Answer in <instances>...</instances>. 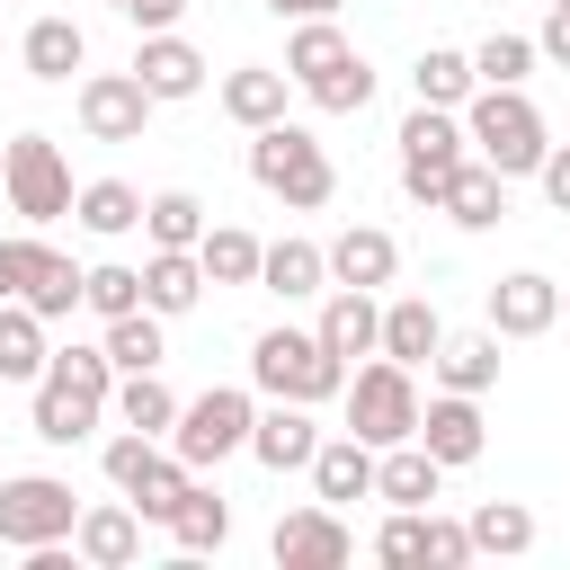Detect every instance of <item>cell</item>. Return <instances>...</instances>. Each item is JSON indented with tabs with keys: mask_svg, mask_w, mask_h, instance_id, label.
<instances>
[{
	"mask_svg": "<svg viewBox=\"0 0 570 570\" xmlns=\"http://www.w3.org/2000/svg\"><path fill=\"white\" fill-rule=\"evenodd\" d=\"M463 134H472V160H490L499 178H534L543 151H552L543 107H534L525 89H490V80L463 98Z\"/></svg>",
	"mask_w": 570,
	"mask_h": 570,
	"instance_id": "1",
	"label": "cell"
},
{
	"mask_svg": "<svg viewBox=\"0 0 570 570\" xmlns=\"http://www.w3.org/2000/svg\"><path fill=\"white\" fill-rule=\"evenodd\" d=\"M347 374H356V365H338V356L321 347V330H285V321H276V330L249 338V383H258L267 401H312V410H321V401L347 392Z\"/></svg>",
	"mask_w": 570,
	"mask_h": 570,
	"instance_id": "2",
	"label": "cell"
},
{
	"mask_svg": "<svg viewBox=\"0 0 570 570\" xmlns=\"http://www.w3.org/2000/svg\"><path fill=\"white\" fill-rule=\"evenodd\" d=\"M249 178H258L276 205H294V214H312V205L338 196V169H330L321 134H303V125H285V116L249 134Z\"/></svg>",
	"mask_w": 570,
	"mask_h": 570,
	"instance_id": "3",
	"label": "cell"
},
{
	"mask_svg": "<svg viewBox=\"0 0 570 570\" xmlns=\"http://www.w3.org/2000/svg\"><path fill=\"white\" fill-rule=\"evenodd\" d=\"M463 160H472L463 107H410V116H401V196H410V205H436Z\"/></svg>",
	"mask_w": 570,
	"mask_h": 570,
	"instance_id": "4",
	"label": "cell"
},
{
	"mask_svg": "<svg viewBox=\"0 0 570 570\" xmlns=\"http://www.w3.org/2000/svg\"><path fill=\"white\" fill-rule=\"evenodd\" d=\"M249 428H258V401H249L240 383H214V392H196V401H178V428H169V454H178V463H196V472H214V463H232V454H249Z\"/></svg>",
	"mask_w": 570,
	"mask_h": 570,
	"instance_id": "5",
	"label": "cell"
},
{
	"mask_svg": "<svg viewBox=\"0 0 570 570\" xmlns=\"http://www.w3.org/2000/svg\"><path fill=\"white\" fill-rule=\"evenodd\" d=\"M0 196H9V214L18 223H53V214H71V160H62V142L53 134H9L0 142Z\"/></svg>",
	"mask_w": 570,
	"mask_h": 570,
	"instance_id": "6",
	"label": "cell"
},
{
	"mask_svg": "<svg viewBox=\"0 0 570 570\" xmlns=\"http://www.w3.org/2000/svg\"><path fill=\"white\" fill-rule=\"evenodd\" d=\"M347 428L365 436V445H401V436H419V383H410V365H392V356H374V365H356L347 374Z\"/></svg>",
	"mask_w": 570,
	"mask_h": 570,
	"instance_id": "7",
	"label": "cell"
},
{
	"mask_svg": "<svg viewBox=\"0 0 570 570\" xmlns=\"http://www.w3.org/2000/svg\"><path fill=\"white\" fill-rule=\"evenodd\" d=\"M71 525H80L71 481H53V472H0V543H9V552L71 543Z\"/></svg>",
	"mask_w": 570,
	"mask_h": 570,
	"instance_id": "8",
	"label": "cell"
},
{
	"mask_svg": "<svg viewBox=\"0 0 570 570\" xmlns=\"http://www.w3.org/2000/svg\"><path fill=\"white\" fill-rule=\"evenodd\" d=\"M151 107H160V98L142 89V71H89V80L71 89V116H80L89 142H142Z\"/></svg>",
	"mask_w": 570,
	"mask_h": 570,
	"instance_id": "9",
	"label": "cell"
},
{
	"mask_svg": "<svg viewBox=\"0 0 570 570\" xmlns=\"http://www.w3.org/2000/svg\"><path fill=\"white\" fill-rule=\"evenodd\" d=\"M267 552H276V570H338V561L356 552V534L338 525V508H330V499H312V508H294V517H276V534H267Z\"/></svg>",
	"mask_w": 570,
	"mask_h": 570,
	"instance_id": "10",
	"label": "cell"
},
{
	"mask_svg": "<svg viewBox=\"0 0 570 570\" xmlns=\"http://www.w3.org/2000/svg\"><path fill=\"white\" fill-rule=\"evenodd\" d=\"M419 445H428L445 472L481 463V454H490V428H481V392H445V383H436V401L419 410Z\"/></svg>",
	"mask_w": 570,
	"mask_h": 570,
	"instance_id": "11",
	"label": "cell"
},
{
	"mask_svg": "<svg viewBox=\"0 0 570 570\" xmlns=\"http://www.w3.org/2000/svg\"><path fill=\"white\" fill-rule=\"evenodd\" d=\"M552 321H561V285H552L543 267H517V276L490 285V330H499V338H543Z\"/></svg>",
	"mask_w": 570,
	"mask_h": 570,
	"instance_id": "12",
	"label": "cell"
},
{
	"mask_svg": "<svg viewBox=\"0 0 570 570\" xmlns=\"http://www.w3.org/2000/svg\"><path fill=\"white\" fill-rule=\"evenodd\" d=\"M321 347L338 356V365H356V356H383V303L365 294V285H330V303H321Z\"/></svg>",
	"mask_w": 570,
	"mask_h": 570,
	"instance_id": "13",
	"label": "cell"
},
{
	"mask_svg": "<svg viewBox=\"0 0 570 570\" xmlns=\"http://www.w3.org/2000/svg\"><path fill=\"white\" fill-rule=\"evenodd\" d=\"M249 454H258L267 472H312V454H321V419H312V401H267L258 428H249Z\"/></svg>",
	"mask_w": 570,
	"mask_h": 570,
	"instance_id": "14",
	"label": "cell"
},
{
	"mask_svg": "<svg viewBox=\"0 0 570 570\" xmlns=\"http://www.w3.org/2000/svg\"><path fill=\"white\" fill-rule=\"evenodd\" d=\"M71 552L89 561V570H125L134 552H142V508L116 490L107 508H80V525H71Z\"/></svg>",
	"mask_w": 570,
	"mask_h": 570,
	"instance_id": "15",
	"label": "cell"
},
{
	"mask_svg": "<svg viewBox=\"0 0 570 570\" xmlns=\"http://www.w3.org/2000/svg\"><path fill=\"white\" fill-rule=\"evenodd\" d=\"M134 71H142V89H151L160 107H178V98H196V89H205V53H196L178 27L142 36V45H134Z\"/></svg>",
	"mask_w": 570,
	"mask_h": 570,
	"instance_id": "16",
	"label": "cell"
},
{
	"mask_svg": "<svg viewBox=\"0 0 570 570\" xmlns=\"http://www.w3.org/2000/svg\"><path fill=\"white\" fill-rule=\"evenodd\" d=\"M401 276V240L383 232V223H347L338 240H330V285H365V294H383Z\"/></svg>",
	"mask_w": 570,
	"mask_h": 570,
	"instance_id": "17",
	"label": "cell"
},
{
	"mask_svg": "<svg viewBox=\"0 0 570 570\" xmlns=\"http://www.w3.org/2000/svg\"><path fill=\"white\" fill-rule=\"evenodd\" d=\"M374 454H383V445H365L356 428L321 436V454H312V499H330V508H347V499H374Z\"/></svg>",
	"mask_w": 570,
	"mask_h": 570,
	"instance_id": "18",
	"label": "cell"
},
{
	"mask_svg": "<svg viewBox=\"0 0 570 570\" xmlns=\"http://www.w3.org/2000/svg\"><path fill=\"white\" fill-rule=\"evenodd\" d=\"M436 490H445V463H436L419 436H401V445L374 454V499H383V508H436Z\"/></svg>",
	"mask_w": 570,
	"mask_h": 570,
	"instance_id": "19",
	"label": "cell"
},
{
	"mask_svg": "<svg viewBox=\"0 0 570 570\" xmlns=\"http://www.w3.org/2000/svg\"><path fill=\"white\" fill-rule=\"evenodd\" d=\"M285 89H294V71L285 62H240V71H223V116L240 125V134H258V125H276L285 116Z\"/></svg>",
	"mask_w": 570,
	"mask_h": 570,
	"instance_id": "20",
	"label": "cell"
},
{
	"mask_svg": "<svg viewBox=\"0 0 570 570\" xmlns=\"http://www.w3.org/2000/svg\"><path fill=\"white\" fill-rule=\"evenodd\" d=\"M98 419H107L98 392H80V383H62V374H36V410H27V428H36L45 445H80Z\"/></svg>",
	"mask_w": 570,
	"mask_h": 570,
	"instance_id": "21",
	"label": "cell"
},
{
	"mask_svg": "<svg viewBox=\"0 0 570 570\" xmlns=\"http://www.w3.org/2000/svg\"><path fill=\"white\" fill-rule=\"evenodd\" d=\"M436 347H445V321H436V303H428V294H392V303H383V356L419 374Z\"/></svg>",
	"mask_w": 570,
	"mask_h": 570,
	"instance_id": "22",
	"label": "cell"
},
{
	"mask_svg": "<svg viewBox=\"0 0 570 570\" xmlns=\"http://www.w3.org/2000/svg\"><path fill=\"white\" fill-rule=\"evenodd\" d=\"M436 214H445L454 232H490V223L508 214V178H499L490 160H463V169H454V187L436 196Z\"/></svg>",
	"mask_w": 570,
	"mask_h": 570,
	"instance_id": "23",
	"label": "cell"
},
{
	"mask_svg": "<svg viewBox=\"0 0 570 570\" xmlns=\"http://www.w3.org/2000/svg\"><path fill=\"white\" fill-rule=\"evenodd\" d=\"M142 303H151L160 321L196 312V303H205V258H196V249H151V258H142Z\"/></svg>",
	"mask_w": 570,
	"mask_h": 570,
	"instance_id": "24",
	"label": "cell"
},
{
	"mask_svg": "<svg viewBox=\"0 0 570 570\" xmlns=\"http://www.w3.org/2000/svg\"><path fill=\"white\" fill-rule=\"evenodd\" d=\"M53 321L36 312V303H0V383H36L45 365H53V338H45Z\"/></svg>",
	"mask_w": 570,
	"mask_h": 570,
	"instance_id": "25",
	"label": "cell"
},
{
	"mask_svg": "<svg viewBox=\"0 0 570 570\" xmlns=\"http://www.w3.org/2000/svg\"><path fill=\"white\" fill-rule=\"evenodd\" d=\"M18 62H27V80H71V71L89 62L80 18H36V27L18 36Z\"/></svg>",
	"mask_w": 570,
	"mask_h": 570,
	"instance_id": "26",
	"label": "cell"
},
{
	"mask_svg": "<svg viewBox=\"0 0 570 570\" xmlns=\"http://www.w3.org/2000/svg\"><path fill=\"white\" fill-rule=\"evenodd\" d=\"M347 53H356V45H347L338 18H294V36H285V71H294V89H321Z\"/></svg>",
	"mask_w": 570,
	"mask_h": 570,
	"instance_id": "27",
	"label": "cell"
},
{
	"mask_svg": "<svg viewBox=\"0 0 570 570\" xmlns=\"http://www.w3.org/2000/svg\"><path fill=\"white\" fill-rule=\"evenodd\" d=\"M258 285H267V294H285V303H303V294H330V249H321V240H267V258H258Z\"/></svg>",
	"mask_w": 570,
	"mask_h": 570,
	"instance_id": "28",
	"label": "cell"
},
{
	"mask_svg": "<svg viewBox=\"0 0 570 570\" xmlns=\"http://www.w3.org/2000/svg\"><path fill=\"white\" fill-rule=\"evenodd\" d=\"M71 214H80V232L125 240V232H142V187H125V178H89V187L71 196Z\"/></svg>",
	"mask_w": 570,
	"mask_h": 570,
	"instance_id": "29",
	"label": "cell"
},
{
	"mask_svg": "<svg viewBox=\"0 0 570 570\" xmlns=\"http://www.w3.org/2000/svg\"><path fill=\"white\" fill-rule=\"evenodd\" d=\"M196 258H205V285H258V258H267V240H258V232H240V223H205Z\"/></svg>",
	"mask_w": 570,
	"mask_h": 570,
	"instance_id": "30",
	"label": "cell"
},
{
	"mask_svg": "<svg viewBox=\"0 0 570 570\" xmlns=\"http://www.w3.org/2000/svg\"><path fill=\"white\" fill-rule=\"evenodd\" d=\"M428 365H436L445 392H490V383H499V330H463V338H445Z\"/></svg>",
	"mask_w": 570,
	"mask_h": 570,
	"instance_id": "31",
	"label": "cell"
},
{
	"mask_svg": "<svg viewBox=\"0 0 570 570\" xmlns=\"http://www.w3.org/2000/svg\"><path fill=\"white\" fill-rule=\"evenodd\" d=\"M410 89H419V107H463V98L481 89V71H472V53H454V45H428V53L410 62Z\"/></svg>",
	"mask_w": 570,
	"mask_h": 570,
	"instance_id": "32",
	"label": "cell"
},
{
	"mask_svg": "<svg viewBox=\"0 0 570 570\" xmlns=\"http://www.w3.org/2000/svg\"><path fill=\"white\" fill-rule=\"evenodd\" d=\"M125 428H142V436H169L178 428V392L160 383V365L151 374H116V401H107Z\"/></svg>",
	"mask_w": 570,
	"mask_h": 570,
	"instance_id": "33",
	"label": "cell"
},
{
	"mask_svg": "<svg viewBox=\"0 0 570 570\" xmlns=\"http://www.w3.org/2000/svg\"><path fill=\"white\" fill-rule=\"evenodd\" d=\"M463 525H472V552H499V561L534 552V508H525V499H481Z\"/></svg>",
	"mask_w": 570,
	"mask_h": 570,
	"instance_id": "34",
	"label": "cell"
},
{
	"mask_svg": "<svg viewBox=\"0 0 570 570\" xmlns=\"http://www.w3.org/2000/svg\"><path fill=\"white\" fill-rule=\"evenodd\" d=\"M80 285H89V267H71L62 249H45V240H36V276H27V294H18V303H36L45 321H71V312H80Z\"/></svg>",
	"mask_w": 570,
	"mask_h": 570,
	"instance_id": "35",
	"label": "cell"
},
{
	"mask_svg": "<svg viewBox=\"0 0 570 570\" xmlns=\"http://www.w3.org/2000/svg\"><path fill=\"white\" fill-rule=\"evenodd\" d=\"M142 232H151V249H196L205 240V205L187 187H160V196H142Z\"/></svg>",
	"mask_w": 570,
	"mask_h": 570,
	"instance_id": "36",
	"label": "cell"
},
{
	"mask_svg": "<svg viewBox=\"0 0 570 570\" xmlns=\"http://www.w3.org/2000/svg\"><path fill=\"white\" fill-rule=\"evenodd\" d=\"M169 534H178V552H223L232 543V508H223V490H187L178 499V517H169Z\"/></svg>",
	"mask_w": 570,
	"mask_h": 570,
	"instance_id": "37",
	"label": "cell"
},
{
	"mask_svg": "<svg viewBox=\"0 0 570 570\" xmlns=\"http://www.w3.org/2000/svg\"><path fill=\"white\" fill-rule=\"evenodd\" d=\"M107 356H116V374H151L169 347H160V312L142 303V312H125V321H107V338H98Z\"/></svg>",
	"mask_w": 570,
	"mask_h": 570,
	"instance_id": "38",
	"label": "cell"
},
{
	"mask_svg": "<svg viewBox=\"0 0 570 570\" xmlns=\"http://www.w3.org/2000/svg\"><path fill=\"white\" fill-rule=\"evenodd\" d=\"M543 53H534V36H508V27H490L481 45H472V71L490 80V89H525V71H534Z\"/></svg>",
	"mask_w": 570,
	"mask_h": 570,
	"instance_id": "39",
	"label": "cell"
},
{
	"mask_svg": "<svg viewBox=\"0 0 570 570\" xmlns=\"http://www.w3.org/2000/svg\"><path fill=\"white\" fill-rule=\"evenodd\" d=\"M80 303H89L98 321H125V312H142V267H125V258H98V267H89V285H80Z\"/></svg>",
	"mask_w": 570,
	"mask_h": 570,
	"instance_id": "40",
	"label": "cell"
},
{
	"mask_svg": "<svg viewBox=\"0 0 570 570\" xmlns=\"http://www.w3.org/2000/svg\"><path fill=\"white\" fill-rule=\"evenodd\" d=\"M160 454H169V436H142V428H125V436H107V454H98V463H107V481L134 499V490L160 472Z\"/></svg>",
	"mask_w": 570,
	"mask_h": 570,
	"instance_id": "41",
	"label": "cell"
},
{
	"mask_svg": "<svg viewBox=\"0 0 570 570\" xmlns=\"http://www.w3.org/2000/svg\"><path fill=\"white\" fill-rule=\"evenodd\" d=\"M303 98H312L321 116H365V107H374V71H365V53H347V62H338L321 89H303Z\"/></svg>",
	"mask_w": 570,
	"mask_h": 570,
	"instance_id": "42",
	"label": "cell"
},
{
	"mask_svg": "<svg viewBox=\"0 0 570 570\" xmlns=\"http://www.w3.org/2000/svg\"><path fill=\"white\" fill-rule=\"evenodd\" d=\"M187 490H196V463H178V454H160V472H151L142 490H134V508H142V525H169Z\"/></svg>",
	"mask_w": 570,
	"mask_h": 570,
	"instance_id": "43",
	"label": "cell"
},
{
	"mask_svg": "<svg viewBox=\"0 0 570 570\" xmlns=\"http://www.w3.org/2000/svg\"><path fill=\"white\" fill-rule=\"evenodd\" d=\"M374 561H428V508H392L374 534Z\"/></svg>",
	"mask_w": 570,
	"mask_h": 570,
	"instance_id": "44",
	"label": "cell"
},
{
	"mask_svg": "<svg viewBox=\"0 0 570 570\" xmlns=\"http://www.w3.org/2000/svg\"><path fill=\"white\" fill-rule=\"evenodd\" d=\"M428 561H436V570H463V561H472V525L428 508Z\"/></svg>",
	"mask_w": 570,
	"mask_h": 570,
	"instance_id": "45",
	"label": "cell"
},
{
	"mask_svg": "<svg viewBox=\"0 0 570 570\" xmlns=\"http://www.w3.org/2000/svg\"><path fill=\"white\" fill-rule=\"evenodd\" d=\"M27 276H36V232H9V240H0V303H18Z\"/></svg>",
	"mask_w": 570,
	"mask_h": 570,
	"instance_id": "46",
	"label": "cell"
},
{
	"mask_svg": "<svg viewBox=\"0 0 570 570\" xmlns=\"http://www.w3.org/2000/svg\"><path fill=\"white\" fill-rule=\"evenodd\" d=\"M534 187H543V205H552V214H570V142H552V151H543Z\"/></svg>",
	"mask_w": 570,
	"mask_h": 570,
	"instance_id": "47",
	"label": "cell"
},
{
	"mask_svg": "<svg viewBox=\"0 0 570 570\" xmlns=\"http://www.w3.org/2000/svg\"><path fill=\"white\" fill-rule=\"evenodd\" d=\"M534 53H543L552 71H570V0H552V18H543V36H534Z\"/></svg>",
	"mask_w": 570,
	"mask_h": 570,
	"instance_id": "48",
	"label": "cell"
},
{
	"mask_svg": "<svg viewBox=\"0 0 570 570\" xmlns=\"http://www.w3.org/2000/svg\"><path fill=\"white\" fill-rule=\"evenodd\" d=\"M125 18H134L142 36H160V27H178V18H187V0H125Z\"/></svg>",
	"mask_w": 570,
	"mask_h": 570,
	"instance_id": "49",
	"label": "cell"
},
{
	"mask_svg": "<svg viewBox=\"0 0 570 570\" xmlns=\"http://www.w3.org/2000/svg\"><path fill=\"white\" fill-rule=\"evenodd\" d=\"M276 18H338V0H267Z\"/></svg>",
	"mask_w": 570,
	"mask_h": 570,
	"instance_id": "50",
	"label": "cell"
},
{
	"mask_svg": "<svg viewBox=\"0 0 570 570\" xmlns=\"http://www.w3.org/2000/svg\"><path fill=\"white\" fill-rule=\"evenodd\" d=\"M561 321H570V294H561Z\"/></svg>",
	"mask_w": 570,
	"mask_h": 570,
	"instance_id": "51",
	"label": "cell"
},
{
	"mask_svg": "<svg viewBox=\"0 0 570 570\" xmlns=\"http://www.w3.org/2000/svg\"><path fill=\"white\" fill-rule=\"evenodd\" d=\"M107 9H125V0H107Z\"/></svg>",
	"mask_w": 570,
	"mask_h": 570,
	"instance_id": "52",
	"label": "cell"
}]
</instances>
